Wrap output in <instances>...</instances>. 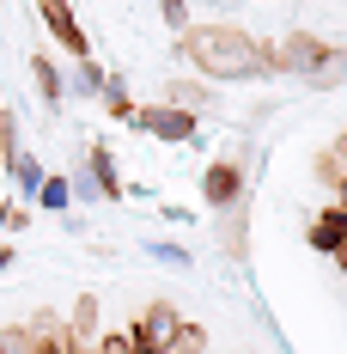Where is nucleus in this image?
I'll return each mask as SVG.
<instances>
[{
    "label": "nucleus",
    "mask_w": 347,
    "mask_h": 354,
    "mask_svg": "<svg viewBox=\"0 0 347 354\" xmlns=\"http://www.w3.org/2000/svg\"><path fill=\"white\" fill-rule=\"evenodd\" d=\"M183 62H195L201 80H250L262 73V43L238 25H201L183 31Z\"/></svg>",
    "instance_id": "obj_1"
},
{
    "label": "nucleus",
    "mask_w": 347,
    "mask_h": 354,
    "mask_svg": "<svg viewBox=\"0 0 347 354\" xmlns=\"http://www.w3.org/2000/svg\"><path fill=\"white\" fill-rule=\"evenodd\" d=\"M177 330H183V318H177V306H165V299H152V306H146V312L135 318V330H128V336H135V348H140V354H165V348L177 342Z\"/></svg>",
    "instance_id": "obj_2"
},
{
    "label": "nucleus",
    "mask_w": 347,
    "mask_h": 354,
    "mask_svg": "<svg viewBox=\"0 0 347 354\" xmlns=\"http://www.w3.org/2000/svg\"><path fill=\"white\" fill-rule=\"evenodd\" d=\"M37 12H43L49 37H55L61 49H68L73 62H86V55H92V37L79 31V19H73V6H68V0H37Z\"/></svg>",
    "instance_id": "obj_3"
},
{
    "label": "nucleus",
    "mask_w": 347,
    "mask_h": 354,
    "mask_svg": "<svg viewBox=\"0 0 347 354\" xmlns=\"http://www.w3.org/2000/svg\"><path fill=\"white\" fill-rule=\"evenodd\" d=\"M135 129H146L152 141H195V116L177 104H159V110H135Z\"/></svg>",
    "instance_id": "obj_4"
},
{
    "label": "nucleus",
    "mask_w": 347,
    "mask_h": 354,
    "mask_svg": "<svg viewBox=\"0 0 347 354\" xmlns=\"http://www.w3.org/2000/svg\"><path fill=\"white\" fill-rule=\"evenodd\" d=\"M201 196H208L213 208H238V196H244V171L238 165H208V177H201Z\"/></svg>",
    "instance_id": "obj_5"
},
{
    "label": "nucleus",
    "mask_w": 347,
    "mask_h": 354,
    "mask_svg": "<svg viewBox=\"0 0 347 354\" xmlns=\"http://www.w3.org/2000/svg\"><path fill=\"white\" fill-rule=\"evenodd\" d=\"M86 177H92V189H98L104 202H116V196H122V177H116V153H110L104 141L86 153Z\"/></svg>",
    "instance_id": "obj_6"
},
{
    "label": "nucleus",
    "mask_w": 347,
    "mask_h": 354,
    "mask_svg": "<svg viewBox=\"0 0 347 354\" xmlns=\"http://www.w3.org/2000/svg\"><path fill=\"white\" fill-rule=\"evenodd\" d=\"M31 80H37V98H43L49 110L68 98V80H61V68H55L49 55H31Z\"/></svg>",
    "instance_id": "obj_7"
},
{
    "label": "nucleus",
    "mask_w": 347,
    "mask_h": 354,
    "mask_svg": "<svg viewBox=\"0 0 347 354\" xmlns=\"http://www.w3.org/2000/svg\"><path fill=\"white\" fill-rule=\"evenodd\" d=\"M305 80H311L317 92H329V86H341V80H347V49H323V55H317L311 68H305Z\"/></svg>",
    "instance_id": "obj_8"
},
{
    "label": "nucleus",
    "mask_w": 347,
    "mask_h": 354,
    "mask_svg": "<svg viewBox=\"0 0 347 354\" xmlns=\"http://www.w3.org/2000/svg\"><path fill=\"white\" fill-rule=\"evenodd\" d=\"M311 245H317V250H329V257H335V245H347V208H323V214H317Z\"/></svg>",
    "instance_id": "obj_9"
},
{
    "label": "nucleus",
    "mask_w": 347,
    "mask_h": 354,
    "mask_svg": "<svg viewBox=\"0 0 347 354\" xmlns=\"http://www.w3.org/2000/svg\"><path fill=\"white\" fill-rule=\"evenodd\" d=\"M171 104L189 110V116H195V110H213V86H201V80H177V86H171Z\"/></svg>",
    "instance_id": "obj_10"
},
{
    "label": "nucleus",
    "mask_w": 347,
    "mask_h": 354,
    "mask_svg": "<svg viewBox=\"0 0 347 354\" xmlns=\"http://www.w3.org/2000/svg\"><path fill=\"white\" fill-rule=\"evenodd\" d=\"M68 330L86 342V336H98V293H79L73 299V318H68Z\"/></svg>",
    "instance_id": "obj_11"
},
{
    "label": "nucleus",
    "mask_w": 347,
    "mask_h": 354,
    "mask_svg": "<svg viewBox=\"0 0 347 354\" xmlns=\"http://www.w3.org/2000/svg\"><path fill=\"white\" fill-rule=\"evenodd\" d=\"M98 98L110 104V116H116V122H135V98H128V86H122L116 73H104V92H98Z\"/></svg>",
    "instance_id": "obj_12"
},
{
    "label": "nucleus",
    "mask_w": 347,
    "mask_h": 354,
    "mask_svg": "<svg viewBox=\"0 0 347 354\" xmlns=\"http://www.w3.org/2000/svg\"><path fill=\"white\" fill-rule=\"evenodd\" d=\"M37 354H86V342H79V336H73L68 324H55V330H49V336H37Z\"/></svg>",
    "instance_id": "obj_13"
},
{
    "label": "nucleus",
    "mask_w": 347,
    "mask_h": 354,
    "mask_svg": "<svg viewBox=\"0 0 347 354\" xmlns=\"http://www.w3.org/2000/svg\"><path fill=\"white\" fill-rule=\"evenodd\" d=\"M68 202H73V183H68V177H43V183H37V208H55V214H61Z\"/></svg>",
    "instance_id": "obj_14"
},
{
    "label": "nucleus",
    "mask_w": 347,
    "mask_h": 354,
    "mask_svg": "<svg viewBox=\"0 0 347 354\" xmlns=\"http://www.w3.org/2000/svg\"><path fill=\"white\" fill-rule=\"evenodd\" d=\"M0 153H6V165L19 159V110L0 104Z\"/></svg>",
    "instance_id": "obj_15"
},
{
    "label": "nucleus",
    "mask_w": 347,
    "mask_h": 354,
    "mask_svg": "<svg viewBox=\"0 0 347 354\" xmlns=\"http://www.w3.org/2000/svg\"><path fill=\"white\" fill-rule=\"evenodd\" d=\"M0 354H37L31 324H12V330H0Z\"/></svg>",
    "instance_id": "obj_16"
},
{
    "label": "nucleus",
    "mask_w": 347,
    "mask_h": 354,
    "mask_svg": "<svg viewBox=\"0 0 347 354\" xmlns=\"http://www.w3.org/2000/svg\"><path fill=\"white\" fill-rule=\"evenodd\" d=\"M12 183H19L25 196H37V183H43V165H37L31 153H19V159H12Z\"/></svg>",
    "instance_id": "obj_17"
},
{
    "label": "nucleus",
    "mask_w": 347,
    "mask_h": 354,
    "mask_svg": "<svg viewBox=\"0 0 347 354\" xmlns=\"http://www.w3.org/2000/svg\"><path fill=\"white\" fill-rule=\"evenodd\" d=\"M165 354H208V330H195V324H183V330H177V342Z\"/></svg>",
    "instance_id": "obj_18"
},
{
    "label": "nucleus",
    "mask_w": 347,
    "mask_h": 354,
    "mask_svg": "<svg viewBox=\"0 0 347 354\" xmlns=\"http://www.w3.org/2000/svg\"><path fill=\"white\" fill-rule=\"evenodd\" d=\"M159 19L171 31H189V0H159Z\"/></svg>",
    "instance_id": "obj_19"
},
{
    "label": "nucleus",
    "mask_w": 347,
    "mask_h": 354,
    "mask_svg": "<svg viewBox=\"0 0 347 354\" xmlns=\"http://www.w3.org/2000/svg\"><path fill=\"white\" fill-rule=\"evenodd\" d=\"M79 92H104V68L98 62H79V80H73Z\"/></svg>",
    "instance_id": "obj_20"
},
{
    "label": "nucleus",
    "mask_w": 347,
    "mask_h": 354,
    "mask_svg": "<svg viewBox=\"0 0 347 354\" xmlns=\"http://www.w3.org/2000/svg\"><path fill=\"white\" fill-rule=\"evenodd\" d=\"M152 257H159V263H171V269L189 263V250H183V245H152Z\"/></svg>",
    "instance_id": "obj_21"
},
{
    "label": "nucleus",
    "mask_w": 347,
    "mask_h": 354,
    "mask_svg": "<svg viewBox=\"0 0 347 354\" xmlns=\"http://www.w3.org/2000/svg\"><path fill=\"white\" fill-rule=\"evenodd\" d=\"M335 208H347V171L335 177Z\"/></svg>",
    "instance_id": "obj_22"
},
{
    "label": "nucleus",
    "mask_w": 347,
    "mask_h": 354,
    "mask_svg": "<svg viewBox=\"0 0 347 354\" xmlns=\"http://www.w3.org/2000/svg\"><path fill=\"white\" fill-rule=\"evenodd\" d=\"M6 269H12V245L0 239V275H6Z\"/></svg>",
    "instance_id": "obj_23"
},
{
    "label": "nucleus",
    "mask_w": 347,
    "mask_h": 354,
    "mask_svg": "<svg viewBox=\"0 0 347 354\" xmlns=\"http://www.w3.org/2000/svg\"><path fill=\"white\" fill-rule=\"evenodd\" d=\"M335 263H341V275H347V245H335Z\"/></svg>",
    "instance_id": "obj_24"
},
{
    "label": "nucleus",
    "mask_w": 347,
    "mask_h": 354,
    "mask_svg": "<svg viewBox=\"0 0 347 354\" xmlns=\"http://www.w3.org/2000/svg\"><path fill=\"white\" fill-rule=\"evenodd\" d=\"M335 159H347V135H341V147H335Z\"/></svg>",
    "instance_id": "obj_25"
}]
</instances>
